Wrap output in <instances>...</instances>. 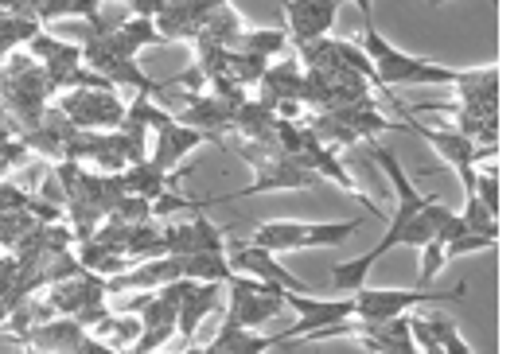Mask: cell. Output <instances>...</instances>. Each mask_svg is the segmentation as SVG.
<instances>
[{
    "label": "cell",
    "instance_id": "1",
    "mask_svg": "<svg viewBox=\"0 0 518 354\" xmlns=\"http://www.w3.org/2000/svg\"><path fill=\"white\" fill-rule=\"evenodd\" d=\"M359 51L374 63L378 86H382L386 94H390V86H456L460 74H464V71H448V67H437V63H425V59H417V55L398 51L378 28H363Z\"/></svg>",
    "mask_w": 518,
    "mask_h": 354
},
{
    "label": "cell",
    "instance_id": "2",
    "mask_svg": "<svg viewBox=\"0 0 518 354\" xmlns=\"http://www.w3.org/2000/svg\"><path fill=\"white\" fill-rule=\"evenodd\" d=\"M468 292V284H456L448 292H421V288H359L355 300V319L363 323H382V319L406 316L413 304H444V300H460Z\"/></svg>",
    "mask_w": 518,
    "mask_h": 354
},
{
    "label": "cell",
    "instance_id": "3",
    "mask_svg": "<svg viewBox=\"0 0 518 354\" xmlns=\"http://www.w3.org/2000/svg\"><path fill=\"white\" fill-rule=\"evenodd\" d=\"M63 113L86 133H113L125 121V106L113 98V90H74L71 98H63Z\"/></svg>",
    "mask_w": 518,
    "mask_h": 354
},
{
    "label": "cell",
    "instance_id": "4",
    "mask_svg": "<svg viewBox=\"0 0 518 354\" xmlns=\"http://www.w3.org/2000/svg\"><path fill=\"white\" fill-rule=\"evenodd\" d=\"M335 12H339V0H285V16H289V32H293L296 47L328 36Z\"/></svg>",
    "mask_w": 518,
    "mask_h": 354
},
{
    "label": "cell",
    "instance_id": "5",
    "mask_svg": "<svg viewBox=\"0 0 518 354\" xmlns=\"http://www.w3.org/2000/svg\"><path fill=\"white\" fill-rule=\"evenodd\" d=\"M409 129L421 137V141H429L437 152H441L444 160L460 172V168H468V164H487V160H495V148L491 144H476L468 141V137H460V133H441V129H425L421 121H409Z\"/></svg>",
    "mask_w": 518,
    "mask_h": 354
},
{
    "label": "cell",
    "instance_id": "6",
    "mask_svg": "<svg viewBox=\"0 0 518 354\" xmlns=\"http://www.w3.org/2000/svg\"><path fill=\"white\" fill-rule=\"evenodd\" d=\"M207 141L199 129H191V125H180V121H172L168 129H160L156 133V152L148 156L164 176H172L176 168H180V160H184L191 148H199V144Z\"/></svg>",
    "mask_w": 518,
    "mask_h": 354
},
{
    "label": "cell",
    "instance_id": "7",
    "mask_svg": "<svg viewBox=\"0 0 518 354\" xmlns=\"http://www.w3.org/2000/svg\"><path fill=\"white\" fill-rule=\"evenodd\" d=\"M28 51L47 67V74L82 67V47H78V43H63V39L47 36V32H39L36 39H28Z\"/></svg>",
    "mask_w": 518,
    "mask_h": 354
},
{
    "label": "cell",
    "instance_id": "8",
    "mask_svg": "<svg viewBox=\"0 0 518 354\" xmlns=\"http://www.w3.org/2000/svg\"><path fill=\"white\" fill-rule=\"evenodd\" d=\"M82 335H86V327H78V319H59V323H43V327H36V331L24 335V339H32L39 351L74 354V347L82 343Z\"/></svg>",
    "mask_w": 518,
    "mask_h": 354
},
{
    "label": "cell",
    "instance_id": "9",
    "mask_svg": "<svg viewBox=\"0 0 518 354\" xmlns=\"http://www.w3.org/2000/svg\"><path fill=\"white\" fill-rule=\"evenodd\" d=\"M121 183H125V195H141V199H156V195H164L168 191V176L152 164V160H141V164H129L125 172H121Z\"/></svg>",
    "mask_w": 518,
    "mask_h": 354
},
{
    "label": "cell",
    "instance_id": "10",
    "mask_svg": "<svg viewBox=\"0 0 518 354\" xmlns=\"http://www.w3.org/2000/svg\"><path fill=\"white\" fill-rule=\"evenodd\" d=\"M254 246L269 249V253L304 249V222H261L254 230Z\"/></svg>",
    "mask_w": 518,
    "mask_h": 354
},
{
    "label": "cell",
    "instance_id": "11",
    "mask_svg": "<svg viewBox=\"0 0 518 354\" xmlns=\"http://www.w3.org/2000/svg\"><path fill=\"white\" fill-rule=\"evenodd\" d=\"M367 218H351V222H304V249L343 246L347 238H355L363 230Z\"/></svg>",
    "mask_w": 518,
    "mask_h": 354
},
{
    "label": "cell",
    "instance_id": "12",
    "mask_svg": "<svg viewBox=\"0 0 518 354\" xmlns=\"http://www.w3.org/2000/svg\"><path fill=\"white\" fill-rule=\"evenodd\" d=\"M184 261V277L203 284H226L230 281V261L226 253H191V257H180Z\"/></svg>",
    "mask_w": 518,
    "mask_h": 354
},
{
    "label": "cell",
    "instance_id": "13",
    "mask_svg": "<svg viewBox=\"0 0 518 354\" xmlns=\"http://www.w3.org/2000/svg\"><path fill=\"white\" fill-rule=\"evenodd\" d=\"M106 78H110L113 86H137V94H145V98L148 94H160V98L168 94L164 82L148 78V74L137 67V59H117V63H110V67H106Z\"/></svg>",
    "mask_w": 518,
    "mask_h": 354
},
{
    "label": "cell",
    "instance_id": "14",
    "mask_svg": "<svg viewBox=\"0 0 518 354\" xmlns=\"http://www.w3.org/2000/svg\"><path fill=\"white\" fill-rule=\"evenodd\" d=\"M374 265H378V257H374V253H363V257H355V261L335 265L332 269V288L335 292L355 296L359 288H367V277H370V269H374Z\"/></svg>",
    "mask_w": 518,
    "mask_h": 354
},
{
    "label": "cell",
    "instance_id": "15",
    "mask_svg": "<svg viewBox=\"0 0 518 354\" xmlns=\"http://www.w3.org/2000/svg\"><path fill=\"white\" fill-rule=\"evenodd\" d=\"M98 8H102V0H43L36 12L39 24H51V20H67V16H82V20H90V16H98Z\"/></svg>",
    "mask_w": 518,
    "mask_h": 354
},
{
    "label": "cell",
    "instance_id": "16",
    "mask_svg": "<svg viewBox=\"0 0 518 354\" xmlns=\"http://www.w3.org/2000/svg\"><path fill=\"white\" fill-rule=\"evenodd\" d=\"M285 43H289V36H285V32H277V28H261V32H238V39H234V47H238V51H246V55H261V59L277 55Z\"/></svg>",
    "mask_w": 518,
    "mask_h": 354
},
{
    "label": "cell",
    "instance_id": "17",
    "mask_svg": "<svg viewBox=\"0 0 518 354\" xmlns=\"http://www.w3.org/2000/svg\"><path fill=\"white\" fill-rule=\"evenodd\" d=\"M125 121H133V125H141V129H156V133H160V129H168V125H172L176 117H172L168 109L152 106L145 94H141V98H137L133 106L125 109Z\"/></svg>",
    "mask_w": 518,
    "mask_h": 354
},
{
    "label": "cell",
    "instance_id": "18",
    "mask_svg": "<svg viewBox=\"0 0 518 354\" xmlns=\"http://www.w3.org/2000/svg\"><path fill=\"white\" fill-rule=\"evenodd\" d=\"M460 218H464V226H468L472 234H487V238H499V214L487 211V207H483L476 195H468V203H464Z\"/></svg>",
    "mask_w": 518,
    "mask_h": 354
},
{
    "label": "cell",
    "instance_id": "19",
    "mask_svg": "<svg viewBox=\"0 0 518 354\" xmlns=\"http://www.w3.org/2000/svg\"><path fill=\"white\" fill-rule=\"evenodd\" d=\"M117 32L129 39L137 51H141V47H160V43H168V39L156 32V24H152V20H145V16H133V20H125Z\"/></svg>",
    "mask_w": 518,
    "mask_h": 354
},
{
    "label": "cell",
    "instance_id": "20",
    "mask_svg": "<svg viewBox=\"0 0 518 354\" xmlns=\"http://www.w3.org/2000/svg\"><path fill=\"white\" fill-rule=\"evenodd\" d=\"M191 230H195V249H199V253H226V249H230L226 242H222L219 226H211L203 214H195V218H191Z\"/></svg>",
    "mask_w": 518,
    "mask_h": 354
},
{
    "label": "cell",
    "instance_id": "21",
    "mask_svg": "<svg viewBox=\"0 0 518 354\" xmlns=\"http://www.w3.org/2000/svg\"><path fill=\"white\" fill-rule=\"evenodd\" d=\"M444 261H448V257H444L441 242H425V246H421V265H417V277H421L425 284L433 281V277H441Z\"/></svg>",
    "mask_w": 518,
    "mask_h": 354
},
{
    "label": "cell",
    "instance_id": "22",
    "mask_svg": "<svg viewBox=\"0 0 518 354\" xmlns=\"http://www.w3.org/2000/svg\"><path fill=\"white\" fill-rule=\"evenodd\" d=\"M480 249H495V238H487V234H460L456 242H448L444 246V257H464V253H480Z\"/></svg>",
    "mask_w": 518,
    "mask_h": 354
},
{
    "label": "cell",
    "instance_id": "23",
    "mask_svg": "<svg viewBox=\"0 0 518 354\" xmlns=\"http://www.w3.org/2000/svg\"><path fill=\"white\" fill-rule=\"evenodd\" d=\"M191 207H203V203H191V199L176 195V191H164V195L152 199V214H156V218H172L176 211H191Z\"/></svg>",
    "mask_w": 518,
    "mask_h": 354
},
{
    "label": "cell",
    "instance_id": "24",
    "mask_svg": "<svg viewBox=\"0 0 518 354\" xmlns=\"http://www.w3.org/2000/svg\"><path fill=\"white\" fill-rule=\"evenodd\" d=\"M24 207H28V195L16 183H0V214L24 211Z\"/></svg>",
    "mask_w": 518,
    "mask_h": 354
},
{
    "label": "cell",
    "instance_id": "25",
    "mask_svg": "<svg viewBox=\"0 0 518 354\" xmlns=\"http://www.w3.org/2000/svg\"><path fill=\"white\" fill-rule=\"evenodd\" d=\"M359 12H363V20H367V28H374V0H351Z\"/></svg>",
    "mask_w": 518,
    "mask_h": 354
},
{
    "label": "cell",
    "instance_id": "26",
    "mask_svg": "<svg viewBox=\"0 0 518 354\" xmlns=\"http://www.w3.org/2000/svg\"><path fill=\"white\" fill-rule=\"evenodd\" d=\"M417 354H444V351H441V343H433V347H421Z\"/></svg>",
    "mask_w": 518,
    "mask_h": 354
},
{
    "label": "cell",
    "instance_id": "27",
    "mask_svg": "<svg viewBox=\"0 0 518 354\" xmlns=\"http://www.w3.org/2000/svg\"><path fill=\"white\" fill-rule=\"evenodd\" d=\"M429 4H444V0H429ZM491 4H495V0H491Z\"/></svg>",
    "mask_w": 518,
    "mask_h": 354
}]
</instances>
